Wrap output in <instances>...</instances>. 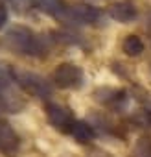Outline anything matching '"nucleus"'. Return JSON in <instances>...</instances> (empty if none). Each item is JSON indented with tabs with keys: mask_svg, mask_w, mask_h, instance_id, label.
Here are the masks:
<instances>
[{
	"mask_svg": "<svg viewBox=\"0 0 151 157\" xmlns=\"http://www.w3.org/2000/svg\"><path fill=\"white\" fill-rule=\"evenodd\" d=\"M133 157H151V139H138L133 146Z\"/></svg>",
	"mask_w": 151,
	"mask_h": 157,
	"instance_id": "13",
	"label": "nucleus"
},
{
	"mask_svg": "<svg viewBox=\"0 0 151 157\" xmlns=\"http://www.w3.org/2000/svg\"><path fill=\"white\" fill-rule=\"evenodd\" d=\"M6 22H8V8L0 2V28H4Z\"/></svg>",
	"mask_w": 151,
	"mask_h": 157,
	"instance_id": "14",
	"label": "nucleus"
},
{
	"mask_svg": "<svg viewBox=\"0 0 151 157\" xmlns=\"http://www.w3.org/2000/svg\"><path fill=\"white\" fill-rule=\"evenodd\" d=\"M70 19L78 21L79 24H96L100 22L101 19V11L94 6H87V4H81V6H74L70 11H68Z\"/></svg>",
	"mask_w": 151,
	"mask_h": 157,
	"instance_id": "7",
	"label": "nucleus"
},
{
	"mask_svg": "<svg viewBox=\"0 0 151 157\" xmlns=\"http://www.w3.org/2000/svg\"><path fill=\"white\" fill-rule=\"evenodd\" d=\"M19 144H20L19 135L11 128V124L6 122V120H0V151L11 157V155L17 153Z\"/></svg>",
	"mask_w": 151,
	"mask_h": 157,
	"instance_id": "6",
	"label": "nucleus"
},
{
	"mask_svg": "<svg viewBox=\"0 0 151 157\" xmlns=\"http://www.w3.org/2000/svg\"><path fill=\"white\" fill-rule=\"evenodd\" d=\"M109 15H111L112 21L127 24V22L136 19V8L131 2H116L109 8Z\"/></svg>",
	"mask_w": 151,
	"mask_h": 157,
	"instance_id": "8",
	"label": "nucleus"
},
{
	"mask_svg": "<svg viewBox=\"0 0 151 157\" xmlns=\"http://www.w3.org/2000/svg\"><path fill=\"white\" fill-rule=\"evenodd\" d=\"M11 2H19V0H11Z\"/></svg>",
	"mask_w": 151,
	"mask_h": 157,
	"instance_id": "15",
	"label": "nucleus"
},
{
	"mask_svg": "<svg viewBox=\"0 0 151 157\" xmlns=\"http://www.w3.org/2000/svg\"><path fill=\"white\" fill-rule=\"evenodd\" d=\"M122 50L127 54V56H140L144 52V43L138 35H127L122 43Z\"/></svg>",
	"mask_w": 151,
	"mask_h": 157,
	"instance_id": "12",
	"label": "nucleus"
},
{
	"mask_svg": "<svg viewBox=\"0 0 151 157\" xmlns=\"http://www.w3.org/2000/svg\"><path fill=\"white\" fill-rule=\"evenodd\" d=\"M11 80L17 82V85H20L26 93L37 96V98H48L52 94V87L50 83L44 80L42 76L35 74V72H28V70H19V68H11Z\"/></svg>",
	"mask_w": 151,
	"mask_h": 157,
	"instance_id": "2",
	"label": "nucleus"
},
{
	"mask_svg": "<svg viewBox=\"0 0 151 157\" xmlns=\"http://www.w3.org/2000/svg\"><path fill=\"white\" fill-rule=\"evenodd\" d=\"M53 82L61 89H78L83 83V70L74 63H61L53 70Z\"/></svg>",
	"mask_w": 151,
	"mask_h": 157,
	"instance_id": "3",
	"label": "nucleus"
},
{
	"mask_svg": "<svg viewBox=\"0 0 151 157\" xmlns=\"http://www.w3.org/2000/svg\"><path fill=\"white\" fill-rule=\"evenodd\" d=\"M6 43L9 44L11 50L24 54V56H44L46 54V46L42 44V41L26 26H13L8 30L6 33Z\"/></svg>",
	"mask_w": 151,
	"mask_h": 157,
	"instance_id": "1",
	"label": "nucleus"
},
{
	"mask_svg": "<svg viewBox=\"0 0 151 157\" xmlns=\"http://www.w3.org/2000/svg\"><path fill=\"white\" fill-rule=\"evenodd\" d=\"M94 100L101 105H118L125 100V91L112 87H100L94 91Z\"/></svg>",
	"mask_w": 151,
	"mask_h": 157,
	"instance_id": "9",
	"label": "nucleus"
},
{
	"mask_svg": "<svg viewBox=\"0 0 151 157\" xmlns=\"http://www.w3.org/2000/svg\"><path fill=\"white\" fill-rule=\"evenodd\" d=\"M70 133H72V137L76 140H79V142H90L96 137V131L92 129V126L83 122V120H76L72 129H70Z\"/></svg>",
	"mask_w": 151,
	"mask_h": 157,
	"instance_id": "10",
	"label": "nucleus"
},
{
	"mask_svg": "<svg viewBox=\"0 0 151 157\" xmlns=\"http://www.w3.org/2000/svg\"><path fill=\"white\" fill-rule=\"evenodd\" d=\"M31 4L39 11H42L46 15H53V17H57L64 11L63 0H31Z\"/></svg>",
	"mask_w": 151,
	"mask_h": 157,
	"instance_id": "11",
	"label": "nucleus"
},
{
	"mask_svg": "<svg viewBox=\"0 0 151 157\" xmlns=\"http://www.w3.org/2000/svg\"><path fill=\"white\" fill-rule=\"evenodd\" d=\"M0 107L9 113H19L24 107V100L19 93H15L11 80L6 76H0Z\"/></svg>",
	"mask_w": 151,
	"mask_h": 157,
	"instance_id": "5",
	"label": "nucleus"
},
{
	"mask_svg": "<svg viewBox=\"0 0 151 157\" xmlns=\"http://www.w3.org/2000/svg\"><path fill=\"white\" fill-rule=\"evenodd\" d=\"M46 117H48V122L55 129H59L63 133H66V131L70 133V129H72V126L76 122L74 115H72V111L68 107H64L61 104H53V102L46 104Z\"/></svg>",
	"mask_w": 151,
	"mask_h": 157,
	"instance_id": "4",
	"label": "nucleus"
}]
</instances>
